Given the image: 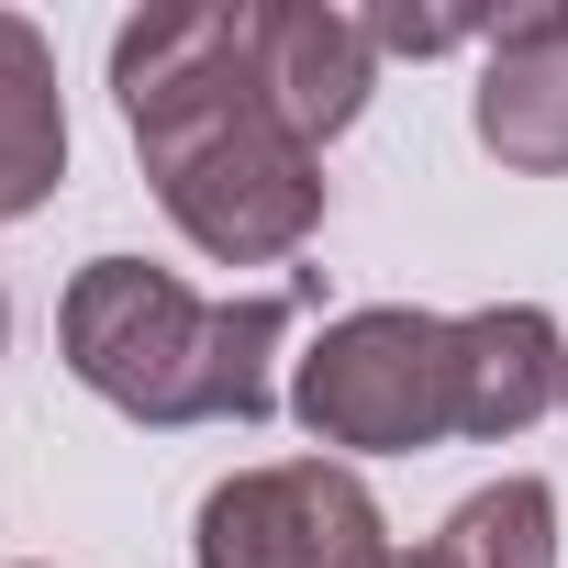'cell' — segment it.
Returning a JSON list of instances; mask_svg holds the SVG:
<instances>
[{
    "instance_id": "7",
    "label": "cell",
    "mask_w": 568,
    "mask_h": 568,
    "mask_svg": "<svg viewBox=\"0 0 568 568\" xmlns=\"http://www.w3.org/2000/svg\"><path fill=\"white\" fill-rule=\"evenodd\" d=\"M546 402H568V335L535 302L457 313V435H524Z\"/></svg>"
},
{
    "instance_id": "3",
    "label": "cell",
    "mask_w": 568,
    "mask_h": 568,
    "mask_svg": "<svg viewBox=\"0 0 568 568\" xmlns=\"http://www.w3.org/2000/svg\"><path fill=\"white\" fill-rule=\"evenodd\" d=\"M291 413L324 446H357V457L446 446L457 435V324L446 313H413V302H379V313L324 324L302 346V368H291Z\"/></svg>"
},
{
    "instance_id": "5",
    "label": "cell",
    "mask_w": 568,
    "mask_h": 568,
    "mask_svg": "<svg viewBox=\"0 0 568 568\" xmlns=\"http://www.w3.org/2000/svg\"><path fill=\"white\" fill-rule=\"evenodd\" d=\"M479 145L524 179H557L568 168V0H524V12L490 23V57H479Z\"/></svg>"
},
{
    "instance_id": "2",
    "label": "cell",
    "mask_w": 568,
    "mask_h": 568,
    "mask_svg": "<svg viewBox=\"0 0 568 568\" xmlns=\"http://www.w3.org/2000/svg\"><path fill=\"white\" fill-rule=\"evenodd\" d=\"M291 313H302L291 291L201 302L145 256H90L57 302V346L79 390H101L134 424H267Z\"/></svg>"
},
{
    "instance_id": "11",
    "label": "cell",
    "mask_w": 568,
    "mask_h": 568,
    "mask_svg": "<svg viewBox=\"0 0 568 568\" xmlns=\"http://www.w3.org/2000/svg\"><path fill=\"white\" fill-rule=\"evenodd\" d=\"M390 568H446V546H413V557H390Z\"/></svg>"
},
{
    "instance_id": "6",
    "label": "cell",
    "mask_w": 568,
    "mask_h": 568,
    "mask_svg": "<svg viewBox=\"0 0 568 568\" xmlns=\"http://www.w3.org/2000/svg\"><path fill=\"white\" fill-rule=\"evenodd\" d=\"M256 57H267V101L291 112V134L324 156L368 90H379V45L357 12H324V0H256Z\"/></svg>"
},
{
    "instance_id": "1",
    "label": "cell",
    "mask_w": 568,
    "mask_h": 568,
    "mask_svg": "<svg viewBox=\"0 0 568 568\" xmlns=\"http://www.w3.org/2000/svg\"><path fill=\"white\" fill-rule=\"evenodd\" d=\"M123 134L168 201V223L212 267H267L324 223V156L267 101L256 12L245 0H168L112 34Z\"/></svg>"
},
{
    "instance_id": "8",
    "label": "cell",
    "mask_w": 568,
    "mask_h": 568,
    "mask_svg": "<svg viewBox=\"0 0 568 568\" xmlns=\"http://www.w3.org/2000/svg\"><path fill=\"white\" fill-rule=\"evenodd\" d=\"M68 179V101H57V57L23 12H0V223L45 212Z\"/></svg>"
},
{
    "instance_id": "4",
    "label": "cell",
    "mask_w": 568,
    "mask_h": 568,
    "mask_svg": "<svg viewBox=\"0 0 568 568\" xmlns=\"http://www.w3.org/2000/svg\"><path fill=\"white\" fill-rule=\"evenodd\" d=\"M190 557L201 568H390V524L357 468L278 457V468H234L201 501Z\"/></svg>"
},
{
    "instance_id": "10",
    "label": "cell",
    "mask_w": 568,
    "mask_h": 568,
    "mask_svg": "<svg viewBox=\"0 0 568 568\" xmlns=\"http://www.w3.org/2000/svg\"><path fill=\"white\" fill-rule=\"evenodd\" d=\"M379 57H446V45H490L501 12H413V0H390V12H357Z\"/></svg>"
},
{
    "instance_id": "9",
    "label": "cell",
    "mask_w": 568,
    "mask_h": 568,
    "mask_svg": "<svg viewBox=\"0 0 568 568\" xmlns=\"http://www.w3.org/2000/svg\"><path fill=\"white\" fill-rule=\"evenodd\" d=\"M446 568H557V490L546 479H490L446 513Z\"/></svg>"
}]
</instances>
